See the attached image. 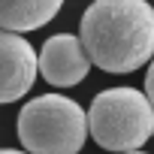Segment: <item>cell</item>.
Masks as SVG:
<instances>
[{"instance_id": "3957f363", "label": "cell", "mask_w": 154, "mask_h": 154, "mask_svg": "<svg viewBox=\"0 0 154 154\" xmlns=\"http://www.w3.org/2000/svg\"><path fill=\"white\" fill-rule=\"evenodd\" d=\"M88 139L85 109L63 97L42 94L18 112V142L36 154H75Z\"/></svg>"}, {"instance_id": "8992f818", "label": "cell", "mask_w": 154, "mask_h": 154, "mask_svg": "<svg viewBox=\"0 0 154 154\" xmlns=\"http://www.w3.org/2000/svg\"><path fill=\"white\" fill-rule=\"evenodd\" d=\"M63 6V0H0V27L3 30H39Z\"/></svg>"}, {"instance_id": "277c9868", "label": "cell", "mask_w": 154, "mask_h": 154, "mask_svg": "<svg viewBox=\"0 0 154 154\" xmlns=\"http://www.w3.org/2000/svg\"><path fill=\"white\" fill-rule=\"evenodd\" d=\"M36 51L18 30L0 27V103L21 100L36 82Z\"/></svg>"}, {"instance_id": "7a4b0ae2", "label": "cell", "mask_w": 154, "mask_h": 154, "mask_svg": "<svg viewBox=\"0 0 154 154\" xmlns=\"http://www.w3.org/2000/svg\"><path fill=\"white\" fill-rule=\"evenodd\" d=\"M88 133L106 151H142L154 136V106L145 91L106 88L88 109Z\"/></svg>"}, {"instance_id": "6da1fadb", "label": "cell", "mask_w": 154, "mask_h": 154, "mask_svg": "<svg viewBox=\"0 0 154 154\" xmlns=\"http://www.w3.org/2000/svg\"><path fill=\"white\" fill-rule=\"evenodd\" d=\"M79 39L106 72H133L154 54V6L148 0H94L82 15Z\"/></svg>"}, {"instance_id": "52a82bcc", "label": "cell", "mask_w": 154, "mask_h": 154, "mask_svg": "<svg viewBox=\"0 0 154 154\" xmlns=\"http://www.w3.org/2000/svg\"><path fill=\"white\" fill-rule=\"evenodd\" d=\"M145 94H148V100H151V106H154V60H151V66H148V72H145Z\"/></svg>"}, {"instance_id": "5b68a950", "label": "cell", "mask_w": 154, "mask_h": 154, "mask_svg": "<svg viewBox=\"0 0 154 154\" xmlns=\"http://www.w3.org/2000/svg\"><path fill=\"white\" fill-rule=\"evenodd\" d=\"M39 75L54 85V88H72L85 82V75L91 69V57L82 45L79 36L72 33H54L42 42V51L36 54Z\"/></svg>"}]
</instances>
